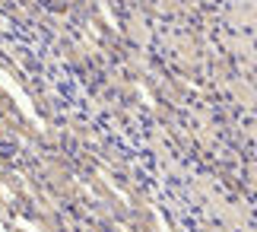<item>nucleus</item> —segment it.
Instances as JSON below:
<instances>
[{"instance_id":"nucleus-2","label":"nucleus","mask_w":257,"mask_h":232,"mask_svg":"<svg viewBox=\"0 0 257 232\" xmlns=\"http://www.w3.org/2000/svg\"><path fill=\"white\" fill-rule=\"evenodd\" d=\"M10 226H13V223H10V219H4V216H0V232H10Z\"/></svg>"},{"instance_id":"nucleus-1","label":"nucleus","mask_w":257,"mask_h":232,"mask_svg":"<svg viewBox=\"0 0 257 232\" xmlns=\"http://www.w3.org/2000/svg\"><path fill=\"white\" fill-rule=\"evenodd\" d=\"M10 232H32V229H29V226H19V223H13V226H10Z\"/></svg>"}]
</instances>
